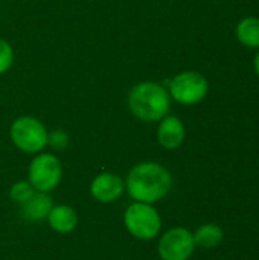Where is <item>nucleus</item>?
Segmentation results:
<instances>
[{
	"label": "nucleus",
	"instance_id": "1",
	"mask_svg": "<svg viewBox=\"0 0 259 260\" xmlns=\"http://www.w3.org/2000/svg\"><path fill=\"white\" fill-rule=\"evenodd\" d=\"M172 187V177L168 169L156 161L136 165L127 175L125 190L137 203L154 204L165 198Z\"/></svg>",
	"mask_w": 259,
	"mask_h": 260
},
{
	"label": "nucleus",
	"instance_id": "2",
	"mask_svg": "<svg viewBox=\"0 0 259 260\" xmlns=\"http://www.w3.org/2000/svg\"><path fill=\"white\" fill-rule=\"evenodd\" d=\"M128 108L134 117L142 122H160L168 116L171 96L168 90L154 81H142L131 87L127 98Z\"/></svg>",
	"mask_w": 259,
	"mask_h": 260
},
{
	"label": "nucleus",
	"instance_id": "3",
	"mask_svg": "<svg viewBox=\"0 0 259 260\" xmlns=\"http://www.w3.org/2000/svg\"><path fill=\"white\" fill-rule=\"evenodd\" d=\"M124 225L131 236L140 241H151L160 233L162 219L153 204L133 203L124 213Z\"/></svg>",
	"mask_w": 259,
	"mask_h": 260
},
{
	"label": "nucleus",
	"instance_id": "4",
	"mask_svg": "<svg viewBox=\"0 0 259 260\" xmlns=\"http://www.w3.org/2000/svg\"><path fill=\"white\" fill-rule=\"evenodd\" d=\"M47 133L46 126L32 116L17 117L9 128L12 143L26 154L41 152L47 146Z\"/></svg>",
	"mask_w": 259,
	"mask_h": 260
},
{
	"label": "nucleus",
	"instance_id": "5",
	"mask_svg": "<svg viewBox=\"0 0 259 260\" xmlns=\"http://www.w3.org/2000/svg\"><path fill=\"white\" fill-rule=\"evenodd\" d=\"M29 183L37 192L49 193L58 187L63 178V165L53 154H38L29 165Z\"/></svg>",
	"mask_w": 259,
	"mask_h": 260
},
{
	"label": "nucleus",
	"instance_id": "6",
	"mask_svg": "<svg viewBox=\"0 0 259 260\" xmlns=\"http://www.w3.org/2000/svg\"><path fill=\"white\" fill-rule=\"evenodd\" d=\"M208 90L209 85L206 78L202 73L192 70H186L176 75L168 87L171 99L182 105H195L202 102L206 98Z\"/></svg>",
	"mask_w": 259,
	"mask_h": 260
},
{
	"label": "nucleus",
	"instance_id": "7",
	"mask_svg": "<svg viewBox=\"0 0 259 260\" xmlns=\"http://www.w3.org/2000/svg\"><path fill=\"white\" fill-rule=\"evenodd\" d=\"M157 250L162 260H188L195 250L194 236L183 227H174L160 238Z\"/></svg>",
	"mask_w": 259,
	"mask_h": 260
},
{
	"label": "nucleus",
	"instance_id": "8",
	"mask_svg": "<svg viewBox=\"0 0 259 260\" xmlns=\"http://www.w3.org/2000/svg\"><path fill=\"white\" fill-rule=\"evenodd\" d=\"M125 190V183L118 174L111 172H102L96 175L90 184V193L92 197L102 204L114 203L121 198V195Z\"/></svg>",
	"mask_w": 259,
	"mask_h": 260
},
{
	"label": "nucleus",
	"instance_id": "9",
	"mask_svg": "<svg viewBox=\"0 0 259 260\" xmlns=\"http://www.w3.org/2000/svg\"><path fill=\"white\" fill-rule=\"evenodd\" d=\"M185 125L177 116H165L157 128V142L165 149H177L185 140Z\"/></svg>",
	"mask_w": 259,
	"mask_h": 260
},
{
	"label": "nucleus",
	"instance_id": "10",
	"mask_svg": "<svg viewBox=\"0 0 259 260\" xmlns=\"http://www.w3.org/2000/svg\"><path fill=\"white\" fill-rule=\"evenodd\" d=\"M21 206V218L26 219V221H43L47 218L49 212L52 210L53 207V203H52V198L44 193V192H34V195L24 201Z\"/></svg>",
	"mask_w": 259,
	"mask_h": 260
},
{
	"label": "nucleus",
	"instance_id": "11",
	"mask_svg": "<svg viewBox=\"0 0 259 260\" xmlns=\"http://www.w3.org/2000/svg\"><path fill=\"white\" fill-rule=\"evenodd\" d=\"M46 219L56 233H70L78 225V215L69 206H53Z\"/></svg>",
	"mask_w": 259,
	"mask_h": 260
},
{
	"label": "nucleus",
	"instance_id": "12",
	"mask_svg": "<svg viewBox=\"0 0 259 260\" xmlns=\"http://www.w3.org/2000/svg\"><path fill=\"white\" fill-rule=\"evenodd\" d=\"M192 236H194L195 247L211 250L221 244L224 233H223L221 227H218L217 224H205V225L198 227L195 230V233H192Z\"/></svg>",
	"mask_w": 259,
	"mask_h": 260
},
{
	"label": "nucleus",
	"instance_id": "13",
	"mask_svg": "<svg viewBox=\"0 0 259 260\" xmlns=\"http://www.w3.org/2000/svg\"><path fill=\"white\" fill-rule=\"evenodd\" d=\"M237 37L247 47H259V18L249 17L238 23Z\"/></svg>",
	"mask_w": 259,
	"mask_h": 260
},
{
	"label": "nucleus",
	"instance_id": "14",
	"mask_svg": "<svg viewBox=\"0 0 259 260\" xmlns=\"http://www.w3.org/2000/svg\"><path fill=\"white\" fill-rule=\"evenodd\" d=\"M34 192H35V189L31 186L29 181H17L9 189V198H11V201H14L17 204H23L34 195Z\"/></svg>",
	"mask_w": 259,
	"mask_h": 260
},
{
	"label": "nucleus",
	"instance_id": "15",
	"mask_svg": "<svg viewBox=\"0 0 259 260\" xmlns=\"http://www.w3.org/2000/svg\"><path fill=\"white\" fill-rule=\"evenodd\" d=\"M14 64V49L12 46L0 38V75L6 73Z\"/></svg>",
	"mask_w": 259,
	"mask_h": 260
},
{
	"label": "nucleus",
	"instance_id": "16",
	"mask_svg": "<svg viewBox=\"0 0 259 260\" xmlns=\"http://www.w3.org/2000/svg\"><path fill=\"white\" fill-rule=\"evenodd\" d=\"M47 145L55 151H64L69 146V136L63 129H53L47 133Z\"/></svg>",
	"mask_w": 259,
	"mask_h": 260
},
{
	"label": "nucleus",
	"instance_id": "17",
	"mask_svg": "<svg viewBox=\"0 0 259 260\" xmlns=\"http://www.w3.org/2000/svg\"><path fill=\"white\" fill-rule=\"evenodd\" d=\"M255 72H256V75L259 76V52L256 53V56H255Z\"/></svg>",
	"mask_w": 259,
	"mask_h": 260
}]
</instances>
